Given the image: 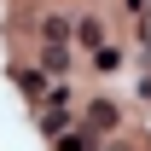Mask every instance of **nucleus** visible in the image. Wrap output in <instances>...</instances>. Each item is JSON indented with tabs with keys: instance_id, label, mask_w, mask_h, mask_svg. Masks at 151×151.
Listing matches in <instances>:
<instances>
[{
	"instance_id": "f257e3e1",
	"label": "nucleus",
	"mask_w": 151,
	"mask_h": 151,
	"mask_svg": "<svg viewBox=\"0 0 151 151\" xmlns=\"http://www.w3.org/2000/svg\"><path fill=\"white\" fill-rule=\"evenodd\" d=\"M41 134H64L70 128V93H64V87H58V93H47V105H41Z\"/></svg>"
},
{
	"instance_id": "f03ea898",
	"label": "nucleus",
	"mask_w": 151,
	"mask_h": 151,
	"mask_svg": "<svg viewBox=\"0 0 151 151\" xmlns=\"http://www.w3.org/2000/svg\"><path fill=\"white\" fill-rule=\"evenodd\" d=\"M41 64H47L52 76H64L70 70V47H64V41H47V47H41Z\"/></svg>"
},
{
	"instance_id": "7ed1b4c3",
	"label": "nucleus",
	"mask_w": 151,
	"mask_h": 151,
	"mask_svg": "<svg viewBox=\"0 0 151 151\" xmlns=\"http://www.w3.org/2000/svg\"><path fill=\"white\" fill-rule=\"evenodd\" d=\"M76 35L87 41V47H99V41H105V29H99V18H81V23H76Z\"/></svg>"
},
{
	"instance_id": "20e7f679",
	"label": "nucleus",
	"mask_w": 151,
	"mask_h": 151,
	"mask_svg": "<svg viewBox=\"0 0 151 151\" xmlns=\"http://www.w3.org/2000/svg\"><path fill=\"white\" fill-rule=\"evenodd\" d=\"M93 52H99V58H93V64H99V70H116V64H122V52H116V47H105V41H99V47H93Z\"/></svg>"
},
{
	"instance_id": "39448f33",
	"label": "nucleus",
	"mask_w": 151,
	"mask_h": 151,
	"mask_svg": "<svg viewBox=\"0 0 151 151\" xmlns=\"http://www.w3.org/2000/svg\"><path fill=\"white\" fill-rule=\"evenodd\" d=\"M87 122H93V128H111V122H116V105H93Z\"/></svg>"
}]
</instances>
